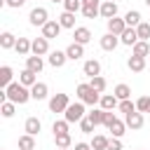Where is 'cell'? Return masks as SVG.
Listing matches in <instances>:
<instances>
[{
	"instance_id": "24",
	"label": "cell",
	"mask_w": 150,
	"mask_h": 150,
	"mask_svg": "<svg viewBox=\"0 0 150 150\" xmlns=\"http://www.w3.org/2000/svg\"><path fill=\"white\" fill-rule=\"evenodd\" d=\"M14 49H16V54H21V56H28V54H30V49H33V40H28V38H19Z\"/></svg>"
},
{
	"instance_id": "31",
	"label": "cell",
	"mask_w": 150,
	"mask_h": 150,
	"mask_svg": "<svg viewBox=\"0 0 150 150\" xmlns=\"http://www.w3.org/2000/svg\"><path fill=\"white\" fill-rule=\"evenodd\" d=\"M112 94L117 96V101H127V98H131V87L122 82V84H117V87L112 89Z\"/></svg>"
},
{
	"instance_id": "44",
	"label": "cell",
	"mask_w": 150,
	"mask_h": 150,
	"mask_svg": "<svg viewBox=\"0 0 150 150\" xmlns=\"http://www.w3.org/2000/svg\"><path fill=\"white\" fill-rule=\"evenodd\" d=\"M108 150H122V141H120V138H110Z\"/></svg>"
},
{
	"instance_id": "45",
	"label": "cell",
	"mask_w": 150,
	"mask_h": 150,
	"mask_svg": "<svg viewBox=\"0 0 150 150\" xmlns=\"http://www.w3.org/2000/svg\"><path fill=\"white\" fill-rule=\"evenodd\" d=\"M23 2H26V0H5V5H7V7H14V9H19Z\"/></svg>"
},
{
	"instance_id": "36",
	"label": "cell",
	"mask_w": 150,
	"mask_h": 150,
	"mask_svg": "<svg viewBox=\"0 0 150 150\" xmlns=\"http://www.w3.org/2000/svg\"><path fill=\"white\" fill-rule=\"evenodd\" d=\"M54 143H56V148L68 150V148H70V143H73V138H70V134H59V136H54Z\"/></svg>"
},
{
	"instance_id": "18",
	"label": "cell",
	"mask_w": 150,
	"mask_h": 150,
	"mask_svg": "<svg viewBox=\"0 0 150 150\" xmlns=\"http://www.w3.org/2000/svg\"><path fill=\"white\" fill-rule=\"evenodd\" d=\"M120 42L127 45V47H134V45L138 42V33H136V28H129V26H127V30L120 35Z\"/></svg>"
},
{
	"instance_id": "9",
	"label": "cell",
	"mask_w": 150,
	"mask_h": 150,
	"mask_svg": "<svg viewBox=\"0 0 150 150\" xmlns=\"http://www.w3.org/2000/svg\"><path fill=\"white\" fill-rule=\"evenodd\" d=\"M59 33H61V23L59 21H47L45 26H42V38H47V40H54V38H59Z\"/></svg>"
},
{
	"instance_id": "48",
	"label": "cell",
	"mask_w": 150,
	"mask_h": 150,
	"mask_svg": "<svg viewBox=\"0 0 150 150\" xmlns=\"http://www.w3.org/2000/svg\"><path fill=\"white\" fill-rule=\"evenodd\" d=\"M145 5H148V7H150V0H145Z\"/></svg>"
},
{
	"instance_id": "13",
	"label": "cell",
	"mask_w": 150,
	"mask_h": 150,
	"mask_svg": "<svg viewBox=\"0 0 150 150\" xmlns=\"http://www.w3.org/2000/svg\"><path fill=\"white\" fill-rule=\"evenodd\" d=\"M66 56H68V61H77V59H82V56H84V45L70 42V45L66 47Z\"/></svg>"
},
{
	"instance_id": "26",
	"label": "cell",
	"mask_w": 150,
	"mask_h": 150,
	"mask_svg": "<svg viewBox=\"0 0 150 150\" xmlns=\"http://www.w3.org/2000/svg\"><path fill=\"white\" fill-rule=\"evenodd\" d=\"M19 82H21L23 87H28V89H30V87H33V84L38 82V77H35V73H33V70H28V68H23V70L19 73Z\"/></svg>"
},
{
	"instance_id": "32",
	"label": "cell",
	"mask_w": 150,
	"mask_h": 150,
	"mask_svg": "<svg viewBox=\"0 0 150 150\" xmlns=\"http://www.w3.org/2000/svg\"><path fill=\"white\" fill-rule=\"evenodd\" d=\"M19 148L21 150H35V136H30V134L19 136Z\"/></svg>"
},
{
	"instance_id": "47",
	"label": "cell",
	"mask_w": 150,
	"mask_h": 150,
	"mask_svg": "<svg viewBox=\"0 0 150 150\" xmlns=\"http://www.w3.org/2000/svg\"><path fill=\"white\" fill-rule=\"evenodd\" d=\"M49 2H61V5H63V0H49Z\"/></svg>"
},
{
	"instance_id": "19",
	"label": "cell",
	"mask_w": 150,
	"mask_h": 150,
	"mask_svg": "<svg viewBox=\"0 0 150 150\" xmlns=\"http://www.w3.org/2000/svg\"><path fill=\"white\" fill-rule=\"evenodd\" d=\"M26 68H28V70H33L35 75H38V73H42V68H45L42 56H35V54H33V56H26Z\"/></svg>"
},
{
	"instance_id": "3",
	"label": "cell",
	"mask_w": 150,
	"mask_h": 150,
	"mask_svg": "<svg viewBox=\"0 0 150 150\" xmlns=\"http://www.w3.org/2000/svg\"><path fill=\"white\" fill-rule=\"evenodd\" d=\"M103 127H108V131L112 134V138H122V136H124V129H127V124H124L112 110H105V122H103Z\"/></svg>"
},
{
	"instance_id": "14",
	"label": "cell",
	"mask_w": 150,
	"mask_h": 150,
	"mask_svg": "<svg viewBox=\"0 0 150 150\" xmlns=\"http://www.w3.org/2000/svg\"><path fill=\"white\" fill-rule=\"evenodd\" d=\"M82 73L91 80V77H96V75H101V63L96 61V59H89V61H84V66H82Z\"/></svg>"
},
{
	"instance_id": "23",
	"label": "cell",
	"mask_w": 150,
	"mask_h": 150,
	"mask_svg": "<svg viewBox=\"0 0 150 150\" xmlns=\"http://www.w3.org/2000/svg\"><path fill=\"white\" fill-rule=\"evenodd\" d=\"M40 129H42V122H40L38 117H28V120H26V124H23V131H26V134H30V136H38V134H40Z\"/></svg>"
},
{
	"instance_id": "20",
	"label": "cell",
	"mask_w": 150,
	"mask_h": 150,
	"mask_svg": "<svg viewBox=\"0 0 150 150\" xmlns=\"http://www.w3.org/2000/svg\"><path fill=\"white\" fill-rule=\"evenodd\" d=\"M98 105H101L103 110H115V108L120 105V101H117V96H115V94H101Z\"/></svg>"
},
{
	"instance_id": "17",
	"label": "cell",
	"mask_w": 150,
	"mask_h": 150,
	"mask_svg": "<svg viewBox=\"0 0 150 150\" xmlns=\"http://www.w3.org/2000/svg\"><path fill=\"white\" fill-rule=\"evenodd\" d=\"M73 38H75V42H77V45H87V42L91 40V30H89V28H84V26H77V28L73 30Z\"/></svg>"
},
{
	"instance_id": "34",
	"label": "cell",
	"mask_w": 150,
	"mask_h": 150,
	"mask_svg": "<svg viewBox=\"0 0 150 150\" xmlns=\"http://www.w3.org/2000/svg\"><path fill=\"white\" fill-rule=\"evenodd\" d=\"M108 143H110V138H105V136H101V134H98V136H94V138H91V143H89V145H91L94 150H108Z\"/></svg>"
},
{
	"instance_id": "27",
	"label": "cell",
	"mask_w": 150,
	"mask_h": 150,
	"mask_svg": "<svg viewBox=\"0 0 150 150\" xmlns=\"http://www.w3.org/2000/svg\"><path fill=\"white\" fill-rule=\"evenodd\" d=\"M131 54L134 56H150V42H145V40H138L134 47H131Z\"/></svg>"
},
{
	"instance_id": "50",
	"label": "cell",
	"mask_w": 150,
	"mask_h": 150,
	"mask_svg": "<svg viewBox=\"0 0 150 150\" xmlns=\"http://www.w3.org/2000/svg\"><path fill=\"white\" fill-rule=\"evenodd\" d=\"M56 150H63V148H56Z\"/></svg>"
},
{
	"instance_id": "11",
	"label": "cell",
	"mask_w": 150,
	"mask_h": 150,
	"mask_svg": "<svg viewBox=\"0 0 150 150\" xmlns=\"http://www.w3.org/2000/svg\"><path fill=\"white\" fill-rule=\"evenodd\" d=\"M127 30V23H124V19H120V16H112V19H108V33H112V35H122Z\"/></svg>"
},
{
	"instance_id": "46",
	"label": "cell",
	"mask_w": 150,
	"mask_h": 150,
	"mask_svg": "<svg viewBox=\"0 0 150 150\" xmlns=\"http://www.w3.org/2000/svg\"><path fill=\"white\" fill-rule=\"evenodd\" d=\"M75 150H94L89 143H75Z\"/></svg>"
},
{
	"instance_id": "21",
	"label": "cell",
	"mask_w": 150,
	"mask_h": 150,
	"mask_svg": "<svg viewBox=\"0 0 150 150\" xmlns=\"http://www.w3.org/2000/svg\"><path fill=\"white\" fill-rule=\"evenodd\" d=\"M101 16H103V19H112V16H117V2L103 0V2H101Z\"/></svg>"
},
{
	"instance_id": "15",
	"label": "cell",
	"mask_w": 150,
	"mask_h": 150,
	"mask_svg": "<svg viewBox=\"0 0 150 150\" xmlns=\"http://www.w3.org/2000/svg\"><path fill=\"white\" fill-rule=\"evenodd\" d=\"M98 45H101V49H105V52H112V49L120 45V38H117V35H112V33H105V35L98 40Z\"/></svg>"
},
{
	"instance_id": "35",
	"label": "cell",
	"mask_w": 150,
	"mask_h": 150,
	"mask_svg": "<svg viewBox=\"0 0 150 150\" xmlns=\"http://www.w3.org/2000/svg\"><path fill=\"white\" fill-rule=\"evenodd\" d=\"M14 110H16V103H12V101H5V103H0V115L2 117H14Z\"/></svg>"
},
{
	"instance_id": "49",
	"label": "cell",
	"mask_w": 150,
	"mask_h": 150,
	"mask_svg": "<svg viewBox=\"0 0 150 150\" xmlns=\"http://www.w3.org/2000/svg\"><path fill=\"white\" fill-rule=\"evenodd\" d=\"M110 2H117V0H110Z\"/></svg>"
},
{
	"instance_id": "12",
	"label": "cell",
	"mask_w": 150,
	"mask_h": 150,
	"mask_svg": "<svg viewBox=\"0 0 150 150\" xmlns=\"http://www.w3.org/2000/svg\"><path fill=\"white\" fill-rule=\"evenodd\" d=\"M30 52H33L35 56H45V54H49V40H47V38H42V35H40V38H35V40H33V49H30Z\"/></svg>"
},
{
	"instance_id": "2",
	"label": "cell",
	"mask_w": 150,
	"mask_h": 150,
	"mask_svg": "<svg viewBox=\"0 0 150 150\" xmlns=\"http://www.w3.org/2000/svg\"><path fill=\"white\" fill-rule=\"evenodd\" d=\"M77 101H82L84 105H96L98 101H101V94L89 84V82H82V84H77Z\"/></svg>"
},
{
	"instance_id": "5",
	"label": "cell",
	"mask_w": 150,
	"mask_h": 150,
	"mask_svg": "<svg viewBox=\"0 0 150 150\" xmlns=\"http://www.w3.org/2000/svg\"><path fill=\"white\" fill-rule=\"evenodd\" d=\"M70 105L68 94H54L49 98V112H66V108Z\"/></svg>"
},
{
	"instance_id": "22",
	"label": "cell",
	"mask_w": 150,
	"mask_h": 150,
	"mask_svg": "<svg viewBox=\"0 0 150 150\" xmlns=\"http://www.w3.org/2000/svg\"><path fill=\"white\" fill-rule=\"evenodd\" d=\"M87 120H89L94 127H98V124L105 122V110H103V108H91V112H87Z\"/></svg>"
},
{
	"instance_id": "33",
	"label": "cell",
	"mask_w": 150,
	"mask_h": 150,
	"mask_svg": "<svg viewBox=\"0 0 150 150\" xmlns=\"http://www.w3.org/2000/svg\"><path fill=\"white\" fill-rule=\"evenodd\" d=\"M59 23H61V28H75V14L73 12H63L59 16Z\"/></svg>"
},
{
	"instance_id": "4",
	"label": "cell",
	"mask_w": 150,
	"mask_h": 150,
	"mask_svg": "<svg viewBox=\"0 0 150 150\" xmlns=\"http://www.w3.org/2000/svg\"><path fill=\"white\" fill-rule=\"evenodd\" d=\"M87 117V110H84V103L82 101H75V103H70L68 108H66V112H63V120L66 122H82Z\"/></svg>"
},
{
	"instance_id": "39",
	"label": "cell",
	"mask_w": 150,
	"mask_h": 150,
	"mask_svg": "<svg viewBox=\"0 0 150 150\" xmlns=\"http://www.w3.org/2000/svg\"><path fill=\"white\" fill-rule=\"evenodd\" d=\"M68 124H70V122H66V120H56V122L52 124L54 136H59V134H68Z\"/></svg>"
},
{
	"instance_id": "37",
	"label": "cell",
	"mask_w": 150,
	"mask_h": 150,
	"mask_svg": "<svg viewBox=\"0 0 150 150\" xmlns=\"http://www.w3.org/2000/svg\"><path fill=\"white\" fill-rule=\"evenodd\" d=\"M136 33H138V40H150V23H145V21H141L138 26H136Z\"/></svg>"
},
{
	"instance_id": "42",
	"label": "cell",
	"mask_w": 150,
	"mask_h": 150,
	"mask_svg": "<svg viewBox=\"0 0 150 150\" xmlns=\"http://www.w3.org/2000/svg\"><path fill=\"white\" fill-rule=\"evenodd\" d=\"M148 108H150V96H141L136 101V110L138 112H148Z\"/></svg>"
},
{
	"instance_id": "29",
	"label": "cell",
	"mask_w": 150,
	"mask_h": 150,
	"mask_svg": "<svg viewBox=\"0 0 150 150\" xmlns=\"http://www.w3.org/2000/svg\"><path fill=\"white\" fill-rule=\"evenodd\" d=\"M127 66H129V70L141 73V70L145 68V59H143V56H134V54H131V56L127 59Z\"/></svg>"
},
{
	"instance_id": "16",
	"label": "cell",
	"mask_w": 150,
	"mask_h": 150,
	"mask_svg": "<svg viewBox=\"0 0 150 150\" xmlns=\"http://www.w3.org/2000/svg\"><path fill=\"white\" fill-rule=\"evenodd\" d=\"M47 94H49V87H47L45 82H35V84L30 87V96H33L35 101H45Z\"/></svg>"
},
{
	"instance_id": "38",
	"label": "cell",
	"mask_w": 150,
	"mask_h": 150,
	"mask_svg": "<svg viewBox=\"0 0 150 150\" xmlns=\"http://www.w3.org/2000/svg\"><path fill=\"white\" fill-rule=\"evenodd\" d=\"M63 12H82V0H63Z\"/></svg>"
},
{
	"instance_id": "28",
	"label": "cell",
	"mask_w": 150,
	"mask_h": 150,
	"mask_svg": "<svg viewBox=\"0 0 150 150\" xmlns=\"http://www.w3.org/2000/svg\"><path fill=\"white\" fill-rule=\"evenodd\" d=\"M122 19H124V23H127L129 28H136V26L141 23V12H138V9H129Z\"/></svg>"
},
{
	"instance_id": "10",
	"label": "cell",
	"mask_w": 150,
	"mask_h": 150,
	"mask_svg": "<svg viewBox=\"0 0 150 150\" xmlns=\"http://www.w3.org/2000/svg\"><path fill=\"white\" fill-rule=\"evenodd\" d=\"M47 61H49V66H52V68H63V66H66V61H68V56H66V52L54 49V52H49Z\"/></svg>"
},
{
	"instance_id": "43",
	"label": "cell",
	"mask_w": 150,
	"mask_h": 150,
	"mask_svg": "<svg viewBox=\"0 0 150 150\" xmlns=\"http://www.w3.org/2000/svg\"><path fill=\"white\" fill-rule=\"evenodd\" d=\"M80 131H82V134H94V124H91V122L84 117V120L80 122Z\"/></svg>"
},
{
	"instance_id": "40",
	"label": "cell",
	"mask_w": 150,
	"mask_h": 150,
	"mask_svg": "<svg viewBox=\"0 0 150 150\" xmlns=\"http://www.w3.org/2000/svg\"><path fill=\"white\" fill-rule=\"evenodd\" d=\"M89 84H91V87H94L98 94H101V91H105V77H101V75L91 77V80H89Z\"/></svg>"
},
{
	"instance_id": "30",
	"label": "cell",
	"mask_w": 150,
	"mask_h": 150,
	"mask_svg": "<svg viewBox=\"0 0 150 150\" xmlns=\"http://www.w3.org/2000/svg\"><path fill=\"white\" fill-rule=\"evenodd\" d=\"M16 40H19V38H14V33L5 30V33L0 35V47H2V49H12V47H16Z\"/></svg>"
},
{
	"instance_id": "7",
	"label": "cell",
	"mask_w": 150,
	"mask_h": 150,
	"mask_svg": "<svg viewBox=\"0 0 150 150\" xmlns=\"http://www.w3.org/2000/svg\"><path fill=\"white\" fill-rule=\"evenodd\" d=\"M28 21L33 23V26H45L47 21H49V12L45 9V7H33L30 9V14H28Z\"/></svg>"
},
{
	"instance_id": "25",
	"label": "cell",
	"mask_w": 150,
	"mask_h": 150,
	"mask_svg": "<svg viewBox=\"0 0 150 150\" xmlns=\"http://www.w3.org/2000/svg\"><path fill=\"white\" fill-rule=\"evenodd\" d=\"M12 77H14L12 66H2V68H0V87H2V89H7V87L12 84Z\"/></svg>"
},
{
	"instance_id": "6",
	"label": "cell",
	"mask_w": 150,
	"mask_h": 150,
	"mask_svg": "<svg viewBox=\"0 0 150 150\" xmlns=\"http://www.w3.org/2000/svg\"><path fill=\"white\" fill-rule=\"evenodd\" d=\"M82 16L84 19L101 16V0H82Z\"/></svg>"
},
{
	"instance_id": "41",
	"label": "cell",
	"mask_w": 150,
	"mask_h": 150,
	"mask_svg": "<svg viewBox=\"0 0 150 150\" xmlns=\"http://www.w3.org/2000/svg\"><path fill=\"white\" fill-rule=\"evenodd\" d=\"M117 110H120V112H124V115H129V112H134V110H136V103H134V101H129V98H127V101H120Z\"/></svg>"
},
{
	"instance_id": "8",
	"label": "cell",
	"mask_w": 150,
	"mask_h": 150,
	"mask_svg": "<svg viewBox=\"0 0 150 150\" xmlns=\"http://www.w3.org/2000/svg\"><path fill=\"white\" fill-rule=\"evenodd\" d=\"M124 124L131 129V131H136V129H141L143 124H145V117H143V112H138V110H134V112H129V115H124Z\"/></svg>"
},
{
	"instance_id": "1",
	"label": "cell",
	"mask_w": 150,
	"mask_h": 150,
	"mask_svg": "<svg viewBox=\"0 0 150 150\" xmlns=\"http://www.w3.org/2000/svg\"><path fill=\"white\" fill-rule=\"evenodd\" d=\"M5 91V98L7 101H12V103H16V105H23V103H28L33 96H30V89L28 87H23L21 82H12L7 89H2Z\"/></svg>"
}]
</instances>
